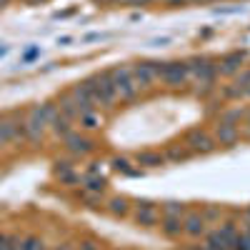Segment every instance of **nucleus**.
Returning <instances> with one entry per match:
<instances>
[{
    "label": "nucleus",
    "mask_w": 250,
    "mask_h": 250,
    "mask_svg": "<svg viewBox=\"0 0 250 250\" xmlns=\"http://www.w3.org/2000/svg\"><path fill=\"white\" fill-rule=\"evenodd\" d=\"M58 113H60V110H58V105H50V103L33 108V110H30V115H28V120H25V125H23V128H25V138H30V140L43 138L45 125H48V123H53V118H55Z\"/></svg>",
    "instance_id": "nucleus-1"
},
{
    "label": "nucleus",
    "mask_w": 250,
    "mask_h": 250,
    "mask_svg": "<svg viewBox=\"0 0 250 250\" xmlns=\"http://www.w3.org/2000/svg\"><path fill=\"white\" fill-rule=\"evenodd\" d=\"M85 88H88V93H90L95 105H113V100L118 98L110 73H100V75L88 78L85 80Z\"/></svg>",
    "instance_id": "nucleus-2"
},
{
    "label": "nucleus",
    "mask_w": 250,
    "mask_h": 250,
    "mask_svg": "<svg viewBox=\"0 0 250 250\" xmlns=\"http://www.w3.org/2000/svg\"><path fill=\"white\" fill-rule=\"evenodd\" d=\"M155 78H160L170 88H180L190 78V70H188V62H155Z\"/></svg>",
    "instance_id": "nucleus-3"
},
{
    "label": "nucleus",
    "mask_w": 250,
    "mask_h": 250,
    "mask_svg": "<svg viewBox=\"0 0 250 250\" xmlns=\"http://www.w3.org/2000/svg\"><path fill=\"white\" fill-rule=\"evenodd\" d=\"M110 78H113L115 93H118L123 100H133V98L138 95V85L133 83V73H130V68L118 65V68L110 70Z\"/></svg>",
    "instance_id": "nucleus-4"
},
{
    "label": "nucleus",
    "mask_w": 250,
    "mask_h": 250,
    "mask_svg": "<svg viewBox=\"0 0 250 250\" xmlns=\"http://www.w3.org/2000/svg\"><path fill=\"white\" fill-rule=\"evenodd\" d=\"M188 70H190V75H195L198 85H208V83H213V78L218 73V68L208 58H193L190 62H188Z\"/></svg>",
    "instance_id": "nucleus-5"
},
{
    "label": "nucleus",
    "mask_w": 250,
    "mask_h": 250,
    "mask_svg": "<svg viewBox=\"0 0 250 250\" xmlns=\"http://www.w3.org/2000/svg\"><path fill=\"white\" fill-rule=\"evenodd\" d=\"M130 73H133V83L138 85V90H145L155 80V62H140V65L130 68Z\"/></svg>",
    "instance_id": "nucleus-6"
},
{
    "label": "nucleus",
    "mask_w": 250,
    "mask_h": 250,
    "mask_svg": "<svg viewBox=\"0 0 250 250\" xmlns=\"http://www.w3.org/2000/svg\"><path fill=\"white\" fill-rule=\"evenodd\" d=\"M185 143L190 145V150L193 153H213L215 150V143H213V138H208L203 130H190L185 135Z\"/></svg>",
    "instance_id": "nucleus-7"
},
{
    "label": "nucleus",
    "mask_w": 250,
    "mask_h": 250,
    "mask_svg": "<svg viewBox=\"0 0 250 250\" xmlns=\"http://www.w3.org/2000/svg\"><path fill=\"white\" fill-rule=\"evenodd\" d=\"M65 148H68L70 153H75V155H85V153L93 150V143H90L88 138H80V135H75V133H68V135H65Z\"/></svg>",
    "instance_id": "nucleus-8"
},
{
    "label": "nucleus",
    "mask_w": 250,
    "mask_h": 250,
    "mask_svg": "<svg viewBox=\"0 0 250 250\" xmlns=\"http://www.w3.org/2000/svg\"><path fill=\"white\" fill-rule=\"evenodd\" d=\"M215 138H218V143H220V145H233V143H238L240 130H238V125H223V123H218V128H215Z\"/></svg>",
    "instance_id": "nucleus-9"
},
{
    "label": "nucleus",
    "mask_w": 250,
    "mask_h": 250,
    "mask_svg": "<svg viewBox=\"0 0 250 250\" xmlns=\"http://www.w3.org/2000/svg\"><path fill=\"white\" fill-rule=\"evenodd\" d=\"M135 220L140 225H155L158 223V210L153 203H140L138 205V213H135Z\"/></svg>",
    "instance_id": "nucleus-10"
},
{
    "label": "nucleus",
    "mask_w": 250,
    "mask_h": 250,
    "mask_svg": "<svg viewBox=\"0 0 250 250\" xmlns=\"http://www.w3.org/2000/svg\"><path fill=\"white\" fill-rule=\"evenodd\" d=\"M243 60H245V53H230L228 58H223V62L218 65V70L223 75H233L240 65H243Z\"/></svg>",
    "instance_id": "nucleus-11"
},
{
    "label": "nucleus",
    "mask_w": 250,
    "mask_h": 250,
    "mask_svg": "<svg viewBox=\"0 0 250 250\" xmlns=\"http://www.w3.org/2000/svg\"><path fill=\"white\" fill-rule=\"evenodd\" d=\"M183 233H188V235H203L205 233V220H203V215H195V213H190L185 220H183Z\"/></svg>",
    "instance_id": "nucleus-12"
},
{
    "label": "nucleus",
    "mask_w": 250,
    "mask_h": 250,
    "mask_svg": "<svg viewBox=\"0 0 250 250\" xmlns=\"http://www.w3.org/2000/svg\"><path fill=\"white\" fill-rule=\"evenodd\" d=\"M58 110H60V115H65L68 120L80 118V108H78V103H75V98H73V95L60 98V105H58Z\"/></svg>",
    "instance_id": "nucleus-13"
},
{
    "label": "nucleus",
    "mask_w": 250,
    "mask_h": 250,
    "mask_svg": "<svg viewBox=\"0 0 250 250\" xmlns=\"http://www.w3.org/2000/svg\"><path fill=\"white\" fill-rule=\"evenodd\" d=\"M138 165H148V168H155V165H163V160H165V155H160V153H150V150H143V153H138Z\"/></svg>",
    "instance_id": "nucleus-14"
},
{
    "label": "nucleus",
    "mask_w": 250,
    "mask_h": 250,
    "mask_svg": "<svg viewBox=\"0 0 250 250\" xmlns=\"http://www.w3.org/2000/svg\"><path fill=\"white\" fill-rule=\"evenodd\" d=\"M163 233L170 235V238L180 235V233H183V220H180V218H168V215H165V218H163Z\"/></svg>",
    "instance_id": "nucleus-15"
},
{
    "label": "nucleus",
    "mask_w": 250,
    "mask_h": 250,
    "mask_svg": "<svg viewBox=\"0 0 250 250\" xmlns=\"http://www.w3.org/2000/svg\"><path fill=\"white\" fill-rule=\"evenodd\" d=\"M245 118V108H230V110H225L223 115H220V120L218 123H223V125H238L240 120Z\"/></svg>",
    "instance_id": "nucleus-16"
},
{
    "label": "nucleus",
    "mask_w": 250,
    "mask_h": 250,
    "mask_svg": "<svg viewBox=\"0 0 250 250\" xmlns=\"http://www.w3.org/2000/svg\"><path fill=\"white\" fill-rule=\"evenodd\" d=\"M50 125H53V130H55L58 135H62V138H65V135L70 133V120H68L65 115H60V113L53 118V123H50Z\"/></svg>",
    "instance_id": "nucleus-17"
},
{
    "label": "nucleus",
    "mask_w": 250,
    "mask_h": 250,
    "mask_svg": "<svg viewBox=\"0 0 250 250\" xmlns=\"http://www.w3.org/2000/svg\"><path fill=\"white\" fill-rule=\"evenodd\" d=\"M108 210L113 215H125V213H128V200H125V198H113L108 203Z\"/></svg>",
    "instance_id": "nucleus-18"
},
{
    "label": "nucleus",
    "mask_w": 250,
    "mask_h": 250,
    "mask_svg": "<svg viewBox=\"0 0 250 250\" xmlns=\"http://www.w3.org/2000/svg\"><path fill=\"white\" fill-rule=\"evenodd\" d=\"M80 123H83V128H98V125H100V118L90 110V113H85V115H80Z\"/></svg>",
    "instance_id": "nucleus-19"
},
{
    "label": "nucleus",
    "mask_w": 250,
    "mask_h": 250,
    "mask_svg": "<svg viewBox=\"0 0 250 250\" xmlns=\"http://www.w3.org/2000/svg\"><path fill=\"white\" fill-rule=\"evenodd\" d=\"M230 250H250V233H243V235H238V238L233 240Z\"/></svg>",
    "instance_id": "nucleus-20"
},
{
    "label": "nucleus",
    "mask_w": 250,
    "mask_h": 250,
    "mask_svg": "<svg viewBox=\"0 0 250 250\" xmlns=\"http://www.w3.org/2000/svg\"><path fill=\"white\" fill-rule=\"evenodd\" d=\"M185 213V208L180 203H165V215L168 218H180Z\"/></svg>",
    "instance_id": "nucleus-21"
},
{
    "label": "nucleus",
    "mask_w": 250,
    "mask_h": 250,
    "mask_svg": "<svg viewBox=\"0 0 250 250\" xmlns=\"http://www.w3.org/2000/svg\"><path fill=\"white\" fill-rule=\"evenodd\" d=\"M113 168H115V170H123V173H128V175H138V170L130 168V163L123 160V158H115V160H113Z\"/></svg>",
    "instance_id": "nucleus-22"
},
{
    "label": "nucleus",
    "mask_w": 250,
    "mask_h": 250,
    "mask_svg": "<svg viewBox=\"0 0 250 250\" xmlns=\"http://www.w3.org/2000/svg\"><path fill=\"white\" fill-rule=\"evenodd\" d=\"M85 190H88V193H98V195H100L103 190H105V180H103V178H100V180H88Z\"/></svg>",
    "instance_id": "nucleus-23"
},
{
    "label": "nucleus",
    "mask_w": 250,
    "mask_h": 250,
    "mask_svg": "<svg viewBox=\"0 0 250 250\" xmlns=\"http://www.w3.org/2000/svg\"><path fill=\"white\" fill-rule=\"evenodd\" d=\"M168 158H170V160H188V153H185V150H180V148H170Z\"/></svg>",
    "instance_id": "nucleus-24"
},
{
    "label": "nucleus",
    "mask_w": 250,
    "mask_h": 250,
    "mask_svg": "<svg viewBox=\"0 0 250 250\" xmlns=\"http://www.w3.org/2000/svg\"><path fill=\"white\" fill-rule=\"evenodd\" d=\"M0 250H10V235H0Z\"/></svg>",
    "instance_id": "nucleus-25"
},
{
    "label": "nucleus",
    "mask_w": 250,
    "mask_h": 250,
    "mask_svg": "<svg viewBox=\"0 0 250 250\" xmlns=\"http://www.w3.org/2000/svg\"><path fill=\"white\" fill-rule=\"evenodd\" d=\"M208 218H218V208H208L205 215H203V220H208Z\"/></svg>",
    "instance_id": "nucleus-26"
},
{
    "label": "nucleus",
    "mask_w": 250,
    "mask_h": 250,
    "mask_svg": "<svg viewBox=\"0 0 250 250\" xmlns=\"http://www.w3.org/2000/svg\"><path fill=\"white\" fill-rule=\"evenodd\" d=\"M80 250H98V245L93 240H85V243H80Z\"/></svg>",
    "instance_id": "nucleus-27"
},
{
    "label": "nucleus",
    "mask_w": 250,
    "mask_h": 250,
    "mask_svg": "<svg viewBox=\"0 0 250 250\" xmlns=\"http://www.w3.org/2000/svg\"><path fill=\"white\" fill-rule=\"evenodd\" d=\"M168 5H185V3H190V0H165Z\"/></svg>",
    "instance_id": "nucleus-28"
},
{
    "label": "nucleus",
    "mask_w": 250,
    "mask_h": 250,
    "mask_svg": "<svg viewBox=\"0 0 250 250\" xmlns=\"http://www.w3.org/2000/svg\"><path fill=\"white\" fill-rule=\"evenodd\" d=\"M190 3H213V0H190Z\"/></svg>",
    "instance_id": "nucleus-29"
},
{
    "label": "nucleus",
    "mask_w": 250,
    "mask_h": 250,
    "mask_svg": "<svg viewBox=\"0 0 250 250\" xmlns=\"http://www.w3.org/2000/svg\"><path fill=\"white\" fill-rule=\"evenodd\" d=\"M245 118H248V125H250V108H245Z\"/></svg>",
    "instance_id": "nucleus-30"
},
{
    "label": "nucleus",
    "mask_w": 250,
    "mask_h": 250,
    "mask_svg": "<svg viewBox=\"0 0 250 250\" xmlns=\"http://www.w3.org/2000/svg\"><path fill=\"white\" fill-rule=\"evenodd\" d=\"M245 95H250V85H248V88H245Z\"/></svg>",
    "instance_id": "nucleus-31"
},
{
    "label": "nucleus",
    "mask_w": 250,
    "mask_h": 250,
    "mask_svg": "<svg viewBox=\"0 0 250 250\" xmlns=\"http://www.w3.org/2000/svg\"><path fill=\"white\" fill-rule=\"evenodd\" d=\"M55 250H68V248H55Z\"/></svg>",
    "instance_id": "nucleus-32"
},
{
    "label": "nucleus",
    "mask_w": 250,
    "mask_h": 250,
    "mask_svg": "<svg viewBox=\"0 0 250 250\" xmlns=\"http://www.w3.org/2000/svg\"><path fill=\"white\" fill-rule=\"evenodd\" d=\"M0 3H8V0H0Z\"/></svg>",
    "instance_id": "nucleus-33"
},
{
    "label": "nucleus",
    "mask_w": 250,
    "mask_h": 250,
    "mask_svg": "<svg viewBox=\"0 0 250 250\" xmlns=\"http://www.w3.org/2000/svg\"><path fill=\"white\" fill-rule=\"evenodd\" d=\"M28 3H35V0H28Z\"/></svg>",
    "instance_id": "nucleus-34"
}]
</instances>
